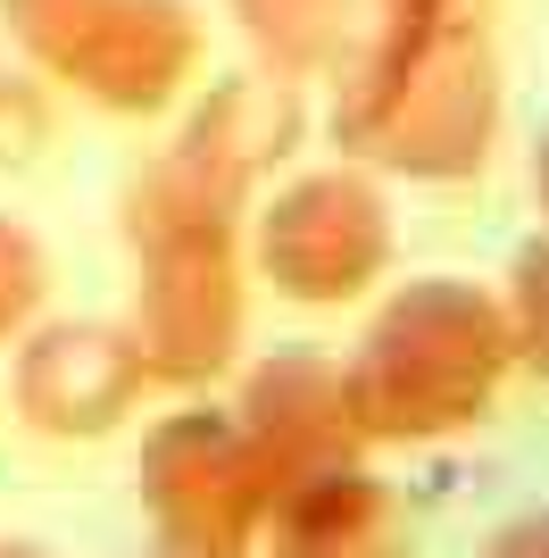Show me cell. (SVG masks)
<instances>
[{
	"mask_svg": "<svg viewBox=\"0 0 549 558\" xmlns=\"http://www.w3.org/2000/svg\"><path fill=\"white\" fill-rule=\"evenodd\" d=\"M117 233L134 258L125 326L159 392H217L251 342V192L167 142L125 184Z\"/></svg>",
	"mask_w": 549,
	"mask_h": 558,
	"instance_id": "obj_1",
	"label": "cell"
},
{
	"mask_svg": "<svg viewBox=\"0 0 549 558\" xmlns=\"http://www.w3.org/2000/svg\"><path fill=\"white\" fill-rule=\"evenodd\" d=\"M500 50L491 25H391L366 17L350 68L333 75L325 134L342 159L400 184H466L500 142Z\"/></svg>",
	"mask_w": 549,
	"mask_h": 558,
	"instance_id": "obj_2",
	"label": "cell"
},
{
	"mask_svg": "<svg viewBox=\"0 0 549 558\" xmlns=\"http://www.w3.org/2000/svg\"><path fill=\"white\" fill-rule=\"evenodd\" d=\"M342 375L375 450L457 442L500 409V384L516 375L508 308L475 276H408L375 301Z\"/></svg>",
	"mask_w": 549,
	"mask_h": 558,
	"instance_id": "obj_3",
	"label": "cell"
},
{
	"mask_svg": "<svg viewBox=\"0 0 549 558\" xmlns=\"http://www.w3.org/2000/svg\"><path fill=\"white\" fill-rule=\"evenodd\" d=\"M0 34L50 93L100 117H167L208 75V17L192 0H0Z\"/></svg>",
	"mask_w": 549,
	"mask_h": 558,
	"instance_id": "obj_4",
	"label": "cell"
},
{
	"mask_svg": "<svg viewBox=\"0 0 549 558\" xmlns=\"http://www.w3.org/2000/svg\"><path fill=\"white\" fill-rule=\"evenodd\" d=\"M400 226L375 167H292L283 184L251 201V283H267L292 308H358L383 292Z\"/></svg>",
	"mask_w": 549,
	"mask_h": 558,
	"instance_id": "obj_5",
	"label": "cell"
},
{
	"mask_svg": "<svg viewBox=\"0 0 549 558\" xmlns=\"http://www.w3.org/2000/svg\"><path fill=\"white\" fill-rule=\"evenodd\" d=\"M134 492H142V517H150V542L192 558H258L274 500H283L274 466L258 459V442L233 417V400H208V392L142 425Z\"/></svg>",
	"mask_w": 549,
	"mask_h": 558,
	"instance_id": "obj_6",
	"label": "cell"
},
{
	"mask_svg": "<svg viewBox=\"0 0 549 558\" xmlns=\"http://www.w3.org/2000/svg\"><path fill=\"white\" fill-rule=\"evenodd\" d=\"M159 375L142 359L134 326L109 317H34L9 342V417L42 442H109L142 417Z\"/></svg>",
	"mask_w": 549,
	"mask_h": 558,
	"instance_id": "obj_7",
	"label": "cell"
},
{
	"mask_svg": "<svg viewBox=\"0 0 549 558\" xmlns=\"http://www.w3.org/2000/svg\"><path fill=\"white\" fill-rule=\"evenodd\" d=\"M233 417H242V434L258 442V459L274 466L283 492L308 484V475H333V466H366V450H375L358 425L342 359H325V350L251 359L242 384H233Z\"/></svg>",
	"mask_w": 549,
	"mask_h": 558,
	"instance_id": "obj_8",
	"label": "cell"
},
{
	"mask_svg": "<svg viewBox=\"0 0 549 558\" xmlns=\"http://www.w3.org/2000/svg\"><path fill=\"white\" fill-rule=\"evenodd\" d=\"M300 142H308V100H300L292 75L274 68H242V75H217L175 125V150L183 159H200L208 175H225L258 201V192L300 159Z\"/></svg>",
	"mask_w": 549,
	"mask_h": 558,
	"instance_id": "obj_9",
	"label": "cell"
},
{
	"mask_svg": "<svg viewBox=\"0 0 549 558\" xmlns=\"http://www.w3.org/2000/svg\"><path fill=\"white\" fill-rule=\"evenodd\" d=\"M258 558H416V542L400 525V500L366 466H333L274 500Z\"/></svg>",
	"mask_w": 549,
	"mask_h": 558,
	"instance_id": "obj_10",
	"label": "cell"
},
{
	"mask_svg": "<svg viewBox=\"0 0 549 558\" xmlns=\"http://www.w3.org/2000/svg\"><path fill=\"white\" fill-rule=\"evenodd\" d=\"M242 34L251 68H274L292 84H333L366 34V0H217Z\"/></svg>",
	"mask_w": 549,
	"mask_h": 558,
	"instance_id": "obj_11",
	"label": "cell"
},
{
	"mask_svg": "<svg viewBox=\"0 0 549 558\" xmlns=\"http://www.w3.org/2000/svg\"><path fill=\"white\" fill-rule=\"evenodd\" d=\"M50 142H59V93H50L25 59H17V68L0 59V175L42 167Z\"/></svg>",
	"mask_w": 549,
	"mask_h": 558,
	"instance_id": "obj_12",
	"label": "cell"
},
{
	"mask_svg": "<svg viewBox=\"0 0 549 558\" xmlns=\"http://www.w3.org/2000/svg\"><path fill=\"white\" fill-rule=\"evenodd\" d=\"M500 308H508V342H516V367L549 384V233H533L525 251L508 258Z\"/></svg>",
	"mask_w": 549,
	"mask_h": 558,
	"instance_id": "obj_13",
	"label": "cell"
},
{
	"mask_svg": "<svg viewBox=\"0 0 549 558\" xmlns=\"http://www.w3.org/2000/svg\"><path fill=\"white\" fill-rule=\"evenodd\" d=\"M34 317H50V251L25 217L0 209V350L17 342Z\"/></svg>",
	"mask_w": 549,
	"mask_h": 558,
	"instance_id": "obj_14",
	"label": "cell"
},
{
	"mask_svg": "<svg viewBox=\"0 0 549 558\" xmlns=\"http://www.w3.org/2000/svg\"><path fill=\"white\" fill-rule=\"evenodd\" d=\"M483 9L491 0H366V17H391V25H466Z\"/></svg>",
	"mask_w": 549,
	"mask_h": 558,
	"instance_id": "obj_15",
	"label": "cell"
},
{
	"mask_svg": "<svg viewBox=\"0 0 549 558\" xmlns=\"http://www.w3.org/2000/svg\"><path fill=\"white\" fill-rule=\"evenodd\" d=\"M483 558H549V509H525V517H508L500 534L483 542Z\"/></svg>",
	"mask_w": 549,
	"mask_h": 558,
	"instance_id": "obj_16",
	"label": "cell"
},
{
	"mask_svg": "<svg viewBox=\"0 0 549 558\" xmlns=\"http://www.w3.org/2000/svg\"><path fill=\"white\" fill-rule=\"evenodd\" d=\"M533 201H541V217H549V125H541V142H533Z\"/></svg>",
	"mask_w": 549,
	"mask_h": 558,
	"instance_id": "obj_17",
	"label": "cell"
},
{
	"mask_svg": "<svg viewBox=\"0 0 549 558\" xmlns=\"http://www.w3.org/2000/svg\"><path fill=\"white\" fill-rule=\"evenodd\" d=\"M0 558H50V550H34V542H0Z\"/></svg>",
	"mask_w": 549,
	"mask_h": 558,
	"instance_id": "obj_18",
	"label": "cell"
},
{
	"mask_svg": "<svg viewBox=\"0 0 549 558\" xmlns=\"http://www.w3.org/2000/svg\"><path fill=\"white\" fill-rule=\"evenodd\" d=\"M150 558H192V550H150Z\"/></svg>",
	"mask_w": 549,
	"mask_h": 558,
	"instance_id": "obj_19",
	"label": "cell"
}]
</instances>
